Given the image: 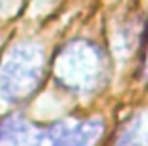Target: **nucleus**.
<instances>
[{"mask_svg": "<svg viewBox=\"0 0 148 146\" xmlns=\"http://www.w3.org/2000/svg\"><path fill=\"white\" fill-rule=\"evenodd\" d=\"M105 57L90 41L76 40L64 46L55 62L53 74L60 86L74 93H93L105 79Z\"/></svg>", "mask_w": 148, "mask_h": 146, "instance_id": "f257e3e1", "label": "nucleus"}, {"mask_svg": "<svg viewBox=\"0 0 148 146\" xmlns=\"http://www.w3.org/2000/svg\"><path fill=\"white\" fill-rule=\"evenodd\" d=\"M45 74V55L35 43H19L0 67V95L9 102L33 96Z\"/></svg>", "mask_w": 148, "mask_h": 146, "instance_id": "f03ea898", "label": "nucleus"}, {"mask_svg": "<svg viewBox=\"0 0 148 146\" xmlns=\"http://www.w3.org/2000/svg\"><path fill=\"white\" fill-rule=\"evenodd\" d=\"M103 134L102 120H83L77 124L55 122L45 129H40V145H90L100 139Z\"/></svg>", "mask_w": 148, "mask_h": 146, "instance_id": "7ed1b4c3", "label": "nucleus"}, {"mask_svg": "<svg viewBox=\"0 0 148 146\" xmlns=\"http://www.w3.org/2000/svg\"><path fill=\"white\" fill-rule=\"evenodd\" d=\"M0 141L14 145H38L40 129L33 127L23 115L9 113L0 119Z\"/></svg>", "mask_w": 148, "mask_h": 146, "instance_id": "20e7f679", "label": "nucleus"}]
</instances>
